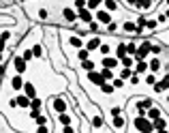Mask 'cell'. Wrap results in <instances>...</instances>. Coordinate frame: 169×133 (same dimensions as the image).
<instances>
[{"label":"cell","instance_id":"cell-1","mask_svg":"<svg viewBox=\"0 0 169 133\" xmlns=\"http://www.w3.org/2000/svg\"><path fill=\"white\" fill-rule=\"evenodd\" d=\"M135 127H137V131H141V133H152L154 131L152 120H148L145 116H137V118H135Z\"/></svg>","mask_w":169,"mask_h":133},{"label":"cell","instance_id":"cell-2","mask_svg":"<svg viewBox=\"0 0 169 133\" xmlns=\"http://www.w3.org/2000/svg\"><path fill=\"white\" fill-rule=\"evenodd\" d=\"M148 54H150V41H144V43L137 47V52H135V58H137V60H144Z\"/></svg>","mask_w":169,"mask_h":133},{"label":"cell","instance_id":"cell-3","mask_svg":"<svg viewBox=\"0 0 169 133\" xmlns=\"http://www.w3.org/2000/svg\"><path fill=\"white\" fill-rule=\"evenodd\" d=\"M77 17H79L82 22H86V24H90V22H92V13H90V9H79Z\"/></svg>","mask_w":169,"mask_h":133},{"label":"cell","instance_id":"cell-4","mask_svg":"<svg viewBox=\"0 0 169 133\" xmlns=\"http://www.w3.org/2000/svg\"><path fill=\"white\" fill-rule=\"evenodd\" d=\"M51 105H54V109H56V112H64V109H66V103H64V101H62L60 97H54V101H51Z\"/></svg>","mask_w":169,"mask_h":133},{"label":"cell","instance_id":"cell-5","mask_svg":"<svg viewBox=\"0 0 169 133\" xmlns=\"http://www.w3.org/2000/svg\"><path fill=\"white\" fill-rule=\"evenodd\" d=\"M126 127V118H122V116H114V129L116 131H122Z\"/></svg>","mask_w":169,"mask_h":133},{"label":"cell","instance_id":"cell-6","mask_svg":"<svg viewBox=\"0 0 169 133\" xmlns=\"http://www.w3.org/2000/svg\"><path fill=\"white\" fill-rule=\"evenodd\" d=\"M88 80H90L92 84H97V86H101L103 82H105V80L101 77V73H94V71H90V73H88Z\"/></svg>","mask_w":169,"mask_h":133},{"label":"cell","instance_id":"cell-7","mask_svg":"<svg viewBox=\"0 0 169 133\" xmlns=\"http://www.w3.org/2000/svg\"><path fill=\"white\" fill-rule=\"evenodd\" d=\"M98 45H101V39L94 36V39H90V41L86 43V49H88V52H92V49H98Z\"/></svg>","mask_w":169,"mask_h":133},{"label":"cell","instance_id":"cell-8","mask_svg":"<svg viewBox=\"0 0 169 133\" xmlns=\"http://www.w3.org/2000/svg\"><path fill=\"white\" fill-rule=\"evenodd\" d=\"M15 69H17V73H19V75L26 71V60L22 58V56H17V58H15Z\"/></svg>","mask_w":169,"mask_h":133},{"label":"cell","instance_id":"cell-9","mask_svg":"<svg viewBox=\"0 0 169 133\" xmlns=\"http://www.w3.org/2000/svg\"><path fill=\"white\" fill-rule=\"evenodd\" d=\"M15 103H17L19 108H30V99L26 97V95H19V97L15 99Z\"/></svg>","mask_w":169,"mask_h":133},{"label":"cell","instance_id":"cell-10","mask_svg":"<svg viewBox=\"0 0 169 133\" xmlns=\"http://www.w3.org/2000/svg\"><path fill=\"white\" fill-rule=\"evenodd\" d=\"M62 15H64V19H66V22H75V19H77V13L73 11V9H64Z\"/></svg>","mask_w":169,"mask_h":133},{"label":"cell","instance_id":"cell-11","mask_svg":"<svg viewBox=\"0 0 169 133\" xmlns=\"http://www.w3.org/2000/svg\"><path fill=\"white\" fill-rule=\"evenodd\" d=\"M97 17H98V22H103V24H109V22H111V15H109V11H98Z\"/></svg>","mask_w":169,"mask_h":133},{"label":"cell","instance_id":"cell-12","mask_svg":"<svg viewBox=\"0 0 169 133\" xmlns=\"http://www.w3.org/2000/svg\"><path fill=\"white\" fill-rule=\"evenodd\" d=\"M24 92H26V97H28V99H34L36 97V90H34V86H32V84H24Z\"/></svg>","mask_w":169,"mask_h":133},{"label":"cell","instance_id":"cell-13","mask_svg":"<svg viewBox=\"0 0 169 133\" xmlns=\"http://www.w3.org/2000/svg\"><path fill=\"white\" fill-rule=\"evenodd\" d=\"M11 86H13V90H22V86H24L22 75H15V77H13V82H11Z\"/></svg>","mask_w":169,"mask_h":133},{"label":"cell","instance_id":"cell-14","mask_svg":"<svg viewBox=\"0 0 169 133\" xmlns=\"http://www.w3.org/2000/svg\"><path fill=\"white\" fill-rule=\"evenodd\" d=\"M152 127H154V131H156V129H167V122H165V118H161V116H158L156 120L152 122Z\"/></svg>","mask_w":169,"mask_h":133},{"label":"cell","instance_id":"cell-15","mask_svg":"<svg viewBox=\"0 0 169 133\" xmlns=\"http://www.w3.org/2000/svg\"><path fill=\"white\" fill-rule=\"evenodd\" d=\"M152 86H154V90H156V92H163V90L167 88V77H165L163 82H154Z\"/></svg>","mask_w":169,"mask_h":133},{"label":"cell","instance_id":"cell-16","mask_svg":"<svg viewBox=\"0 0 169 133\" xmlns=\"http://www.w3.org/2000/svg\"><path fill=\"white\" fill-rule=\"evenodd\" d=\"M158 116H161V109H158V108H150V112H148V118H150V120H156Z\"/></svg>","mask_w":169,"mask_h":133},{"label":"cell","instance_id":"cell-17","mask_svg":"<svg viewBox=\"0 0 169 133\" xmlns=\"http://www.w3.org/2000/svg\"><path fill=\"white\" fill-rule=\"evenodd\" d=\"M103 64H105V69H114V67L118 64V58H105Z\"/></svg>","mask_w":169,"mask_h":133},{"label":"cell","instance_id":"cell-18","mask_svg":"<svg viewBox=\"0 0 169 133\" xmlns=\"http://www.w3.org/2000/svg\"><path fill=\"white\" fill-rule=\"evenodd\" d=\"M148 108H152V101L150 99H144V101L137 103V109H148Z\"/></svg>","mask_w":169,"mask_h":133},{"label":"cell","instance_id":"cell-19","mask_svg":"<svg viewBox=\"0 0 169 133\" xmlns=\"http://www.w3.org/2000/svg\"><path fill=\"white\" fill-rule=\"evenodd\" d=\"M133 4H137L139 9H150V4H152V2H150V0H135Z\"/></svg>","mask_w":169,"mask_h":133},{"label":"cell","instance_id":"cell-20","mask_svg":"<svg viewBox=\"0 0 169 133\" xmlns=\"http://www.w3.org/2000/svg\"><path fill=\"white\" fill-rule=\"evenodd\" d=\"M30 108L32 109H36V112H41V99H30Z\"/></svg>","mask_w":169,"mask_h":133},{"label":"cell","instance_id":"cell-21","mask_svg":"<svg viewBox=\"0 0 169 133\" xmlns=\"http://www.w3.org/2000/svg\"><path fill=\"white\" fill-rule=\"evenodd\" d=\"M103 2H105V9H107V11H116V7H118L116 0H103Z\"/></svg>","mask_w":169,"mask_h":133},{"label":"cell","instance_id":"cell-22","mask_svg":"<svg viewBox=\"0 0 169 133\" xmlns=\"http://www.w3.org/2000/svg\"><path fill=\"white\" fill-rule=\"evenodd\" d=\"M145 71H148V64L144 60H137V71L135 73H145Z\"/></svg>","mask_w":169,"mask_h":133},{"label":"cell","instance_id":"cell-23","mask_svg":"<svg viewBox=\"0 0 169 133\" xmlns=\"http://www.w3.org/2000/svg\"><path fill=\"white\" fill-rule=\"evenodd\" d=\"M148 69H150V71H158V69H161V62H158V58H154V60L150 62V64H148Z\"/></svg>","mask_w":169,"mask_h":133},{"label":"cell","instance_id":"cell-24","mask_svg":"<svg viewBox=\"0 0 169 133\" xmlns=\"http://www.w3.org/2000/svg\"><path fill=\"white\" fill-rule=\"evenodd\" d=\"M101 77H103V80H114V73H111V69H103V71H101Z\"/></svg>","mask_w":169,"mask_h":133},{"label":"cell","instance_id":"cell-25","mask_svg":"<svg viewBox=\"0 0 169 133\" xmlns=\"http://www.w3.org/2000/svg\"><path fill=\"white\" fill-rule=\"evenodd\" d=\"M122 77L120 80H129V77H131V75H133V71H131V69H129V67H124V69H122V73H120Z\"/></svg>","mask_w":169,"mask_h":133},{"label":"cell","instance_id":"cell-26","mask_svg":"<svg viewBox=\"0 0 169 133\" xmlns=\"http://www.w3.org/2000/svg\"><path fill=\"white\" fill-rule=\"evenodd\" d=\"M82 67H84L86 71H92V69H94V62L92 60H82Z\"/></svg>","mask_w":169,"mask_h":133},{"label":"cell","instance_id":"cell-27","mask_svg":"<svg viewBox=\"0 0 169 133\" xmlns=\"http://www.w3.org/2000/svg\"><path fill=\"white\" fill-rule=\"evenodd\" d=\"M101 90H103V92H107V95H111V92H114L116 88H114V86H109V84H105V82H103V84H101Z\"/></svg>","mask_w":169,"mask_h":133},{"label":"cell","instance_id":"cell-28","mask_svg":"<svg viewBox=\"0 0 169 133\" xmlns=\"http://www.w3.org/2000/svg\"><path fill=\"white\" fill-rule=\"evenodd\" d=\"M101 2H103V0H88V2H86V7H88V9H97Z\"/></svg>","mask_w":169,"mask_h":133},{"label":"cell","instance_id":"cell-29","mask_svg":"<svg viewBox=\"0 0 169 133\" xmlns=\"http://www.w3.org/2000/svg\"><path fill=\"white\" fill-rule=\"evenodd\" d=\"M135 52H137V45H135V43H129V45H126V56H129V54L135 56Z\"/></svg>","mask_w":169,"mask_h":133},{"label":"cell","instance_id":"cell-30","mask_svg":"<svg viewBox=\"0 0 169 133\" xmlns=\"http://www.w3.org/2000/svg\"><path fill=\"white\" fill-rule=\"evenodd\" d=\"M120 62L124 64V67H131V64H133V58H131V56H122Z\"/></svg>","mask_w":169,"mask_h":133},{"label":"cell","instance_id":"cell-31","mask_svg":"<svg viewBox=\"0 0 169 133\" xmlns=\"http://www.w3.org/2000/svg\"><path fill=\"white\" fill-rule=\"evenodd\" d=\"M71 45L73 47H82V39L79 36H71Z\"/></svg>","mask_w":169,"mask_h":133},{"label":"cell","instance_id":"cell-32","mask_svg":"<svg viewBox=\"0 0 169 133\" xmlns=\"http://www.w3.org/2000/svg\"><path fill=\"white\" fill-rule=\"evenodd\" d=\"M60 122H62V125H69V122H71V116L62 112V114H60Z\"/></svg>","mask_w":169,"mask_h":133},{"label":"cell","instance_id":"cell-33","mask_svg":"<svg viewBox=\"0 0 169 133\" xmlns=\"http://www.w3.org/2000/svg\"><path fill=\"white\" fill-rule=\"evenodd\" d=\"M122 56H126V45H124V43L118 45V58H122Z\"/></svg>","mask_w":169,"mask_h":133},{"label":"cell","instance_id":"cell-34","mask_svg":"<svg viewBox=\"0 0 169 133\" xmlns=\"http://www.w3.org/2000/svg\"><path fill=\"white\" fill-rule=\"evenodd\" d=\"M124 30H126V32H133V30H137V26L131 24V22H126V24H124Z\"/></svg>","mask_w":169,"mask_h":133},{"label":"cell","instance_id":"cell-35","mask_svg":"<svg viewBox=\"0 0 169 133\" xmlns=\"http://www.w3.org/2000/svg\"><path fill=\"white\" fill-rule=\"evenodd\" d=\"M120 114H122V108H118V105L111 108V116H120Z\"/></svg>","mask_w":169,"mask_h":133},{"label":"cell","instance_id":"cell-36","mask_svg":"<svg viewBox=\"0 0 169 133\" xmlns=\"http://www.w3.org/2000/svg\"><path fill=\"white\" fill-rule=\"evenodd\" d=\"M150 52H152V54H161V45H152V43H150Z\"/></svg>","mask_w":169,"mask_h":133},{"label":"cell","instance_id":"cell-37","mask_svg":"<svg viewBox=\"0 0 169 133\" xmlns=\"http://www.w3.org/2000/svg\"><path fill=\"white\" fill-rule=\"evenodd\" d=\"M79 60H88V49H82L79 52Z\"/></svg>","mask_w":169,"mask_h":133},{"label":"cell","instance_id":"cell-38","mask_svg":"<svg viewBox=\"0 0 169 133\" xmlns=\"http://www.w3.org/2000/svg\"><path fill=\"white\" fill-rule=\"evenodd\" d=\"M34 120H36V125H45V122H47V120H45V116H41V114L36 116Z\"/></svg>","mask_w":169,"mask_h":133},{"label":"cell","instance_id":"cell-39","mask_svg":"<svg viewBox=\"0 0 169 133\" xmlns=\"http://www.w3.org/2000/svg\"><path fill=\"white\" fill-rule=\"evenodd\" d=\"M43 54V49H41V45H36L34 49H32V56H41Z\"/></svg>","mask_w":169,"mask_h":133},{"label":"cell","instance_id":"cell-40","mask_svg":"<svg viewBox=\"0 0 169 133\" xmlns=\"http://www.w3.org/2000/svg\"><path fill=\"white\" fill-rule=\"evenodd\" d=\"M75 7H77V9H86V0H77Z\"/></svg>","mask_w":169,"mask_h":133},{"label":"cell","instance_id":"cell-41","mask_svg":"<svg viewBox=\"0 0 169 133\" xmlns=\"http://www.w3.org/2000/svg\"><path fill=\"white\" fill-rule=\"evenodd\" d=\"M22 58H24V60L28 62V60H30V58H32V52H24V56H22Z\"/></svg>","mask_w":169,"mask_h":133},{"label":"cell","instance_id":"cell-42","mask_svg":"<svg viewBox=\"0 0 169 133\" xmlns=\"http://www.w3.org/2000/svg\"><path fill=\"white\" fill-rule=\"evenodd\" d=\"M145 82H148V84H154V82H156V77H154V75H148V77H145Z\"/></svg>","mask_w":169,"mask_h":133},{"label":"cell","instance_id":"cell-43","mask_svg":"<svg viewBox=\"0 0 169 133\" xmlns=\"http://www.w3.org/2000/svg\"><path fill=\"white\" fill-rule=\"evenodd\" d=\"M98 49H101L103 54H109V45H98Z\"/></svg>","mask_w":169,"mask_h":133},{"label":"cell","instance_id":"cell-44","mask_svg":"<svg viewBox=\"0 0 169 133\" xmlns=\"http://www.w3.org/2000/svg\"><path fill=\"white\" fill-rule=\"evenodd\" d=\"M92 125H94V127H101V125H103V120H101V118H98V116H97V118L92 120Z\"/></svg>","mask_w":169,"mask_h":133},{"label":"cell","instance_id":"cell-45","mask_svg":"<svg viewBox=\"0 0 169 133\" xmlns=\"http://www.w3.org/2000/svg\"><path fill=\"white\" fill-rule=\"evenodd\" d=\"M122 84H124V80H116V82H114V88H120Z\"/></svg>","mask_w":169,"mask_h":133},{"label":"cell","instance_id":"cell-46","mask_svg":"<svg viewBox=\"0 0 169 133\" xmlns=\"http://www.w3.org/2000/svg\"><path fill=\"white\" fill-rule=\"evenodd\" d=\"M39 133H47V127L45 125H39Z\"/></svg>","mask_w":169,"mask_h":133},{"label":"cell","instance_id":"cell-47","mask_svg":"<svg viewBox=\"0 0 169 133\" xmlns=\"http://www.w3.org/2000/svg\"><path fill=\"white\" fill-rule=\"evenodd\" d=\"M64 133H73V127H71V125H64Z\"/></svg>","mask_w":169,"mask_h":133},{"label":"cell","instance_id":"cell-48","mask_svg":"<svg viewBox=\"0 0 169 133\" xmlns=\"http://www.w3.org/2000/svg\"><path fill=\"white\" fill-rule=\"evenodd\" d=\"M2 75H4V67L0 64V77H2Z\"/></svg>","mask_w":169,"mask_h":133},{"label":"cell","instance_id":"cell-49","mask_svg":"<svg viewBox=\"0 0 169 133\" xmlns=\"http://www.w3.org/2000/svg\"><path fill=\"white\" fill-rule=\"evenodd\" d=\"M156 133H167V131H165V129H156Z\"/></svg>","mask_w":169,"mask_h":133},{"label":"cell","instance_id":"cell-50","mask_svg":"<svg viewBox=\"0 0 169 133\" xmlns=\"http://www.w3.org/2000/svg\"><path fill=\"white\" fill-rule=\"evenodd\" d=\"M0 60H2V52H0Z\"/></svg>","mask_w":169,"mask_h":133},{"label":"cell","instance_id":"cell-51","mask_svg":"<svg viewBox=\"0 0 169 133\" xmlns=\"http://www.w3.org/2000/svg\"><path fill=\"white\" fill-rule=\"evenodd\" d=\"M150 2H154V0H150Z\"/></svg>","mask_w":169,"mask_h":133}]
</instances>
